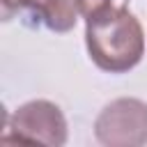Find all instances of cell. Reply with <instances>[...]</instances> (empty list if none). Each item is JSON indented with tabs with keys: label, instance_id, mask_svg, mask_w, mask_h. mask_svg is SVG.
I'll list each match as a JSON object with an SVG mask.
<instances>
[{
	"label": "cell",
	"instance_id": "5",
	"mask_svg": "<svg viewBox=\"0 0 147 147\" xmlns=\"http://www.w3.org/2000/svg\"><path fill=\"white\" fill-rule=\"evenodd\" d=\"M74 5H76V9H78V14L87 21V18H92V16H96V14L115 7L117 0H74Z\"/></svg>",
	"mask_w": 147,
	"mask_h": 147
},
{
	"label": "cell",
	"instance_id": "3",
	"mask_svg": "<svg viewBox=\"0 0 147 147\" xmlns=\"http://www.w3.org/2000/svg\"><path fill=\"white\" fill-rule=\"evenodd\" d=\"M94 136L108 147H140L147 142V103L133 96L110 101L94 119Z\"/></svg>",
	"mask_w": 147,
	"mask_h": 147
},
{
	"label": "cell",
	"instance_id": "4",
	"mask_svg": "<svg viewBox=\"0 0 147 147\" xmlns=\"http://www.w3.org/2000/svg\"><path fill=\"white\" fill-rule=\"evenodd\" d=\"M14 11H21L34 25H44L51 32L74 30L78 16L74 0H2V18L9 21Z\"/></svg>",
	"mask_w": 147,
	"mask_h": 147
},
{
	"label": "cell",
	"instance_id": "2",
	"mask_svg": "<svg viewBox=\"0 0 147 147\" xmlns=\"http://www.w3.org/2000/svg\"><path fill=\"white\" fill-rule=\"evenodd\" d=\"M2 142H23V145H48L60 147L67 142V119L62 110L46 99H34L14 110L7 122Z\"/></svg>",
	"mask_w": 147,
	"mask_h": 147
},
{
	"label": "cell",
	"instance_id": "1",
	"mask_svg": "<svg viewBox=\"0 0 147 147\" xmlns=\"http://www.w3.org/2000/svg\"><path fill=\"white\" fill-rule=\"evenodd\" d=\"M85 46L90 60L101 71L126 74L142 60L145 32L140 21L124 5H115L87 18Z\"/></svg>",
	"mask_w": 147,
	"mask_h": 147
}]
</instances>
